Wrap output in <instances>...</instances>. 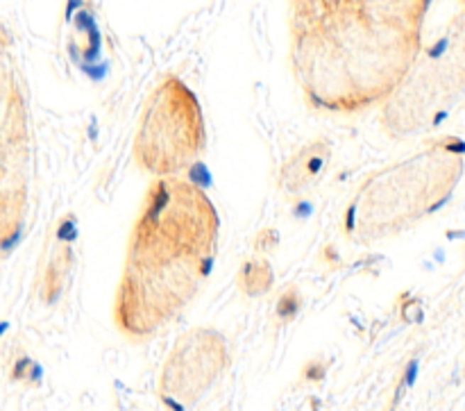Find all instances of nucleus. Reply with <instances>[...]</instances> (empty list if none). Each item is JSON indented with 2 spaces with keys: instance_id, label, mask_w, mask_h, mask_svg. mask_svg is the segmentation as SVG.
Wrapping results in <instances>:
<instances>
[{
  "instance_id": "obj_1",
  "label": "nucleus",
  "mask_w": 465,
  "mask_h": 411,
  "mask_svg": "<svg viewBox=\"0 0 465 411\" xmlns=\"http://www.w3.org/2000/svg\"><path fill=\"white\" fill-rule=\"evenodd\" d=\"M288 66L316 111L354 116L383 102L422 48L432 0H284Z\"/></svg>"
},
{
  "instance_id": "obj_2",
  "label": "nucleus",
  "mask_w": 465,
  "mask_h": 411,
  "mask_svg": "<svg viewBox=\"0 0 465 411\" xmlns=\"http://www.w3.org/2000/svg\"><path fill=\"white\" fill-rule=\"evenodd\" d=\"M220 216L209 193L173 175L153 177L125 243L114 327L130 344H150L175 325L212 275Z\"/></svg>"
},
{
  "instance_id": "obj_3",
  "label": "nucleus",
  "mask_w": 465,
  "mask_h": 411,
  "mask_svg": "<svg viewBox=\"0 0 465 411\" xmlns=\"http://www.w3.org/2000/svg\"><path fill=\"white\" fill-rule=\"evenodd\" d=\"M465 143L436 139L400 162L368 173L343 214V234L354 246H372L411 230L452 198L463 173Z\"/></svg>"
},
{
  "instance_id": "obj_4",
  "label": "nucleus",
  "mask_w": 465,
  "mask_h": 411,
  "mask_svg": "<svg viewBox=\"0 0 465 411\" xmlns=\"http://www.w3.org/2000/svg\"><path fill=\"white\" fill-rule=\"evenodd\" d=\"M463 94L465 9L447 23L432 45L420 48L400 84L379 105V123L393 139H409L440 125Z\"/></svg>"
},
{
  "instance_id": "obj_5",
  "label": "nucleus",
  "mask_w": 465,
  "mask_h": 411,
  "mask_svg": "<svg viewBox=\"0 0 465 411\" xmlns=\"http://www.w3.org/2000/svg\"><path fill=\"white\" fill-rule=\"evenodd\" d=\"M207 125L200 98L177 75H164L146 98L136 123L132 157L150 177H173L200 162Z\"/></svg>"
},
{
  "instance_id": "obj_6",
  "label": "nucleus",
  "mask_w": 465,
  "mask_h": 411,
  "mask_svg": "<svg viewBox=\"0 0 465 411\" xmlns=\"http://www.w3.org/2000/svg\"><path fill=\"white\" fill-rule=\"evenodd\" d=\"M231 368L227 339L209 325L182 332L161 363L157 395L173 409H191L212 393Z\"/></svg>"
},
{
  "instance_id": "obj_7",
  "label": "nucleus",
  "mask_w": 465,
  "mask_h": 411,
  "mask_svg": "<svg viewBox=\"0 0 465 411\" xmlns=\"http://www.w3.org/2000/svg\"><path fill=\"white\" fill-rule=\"evenodd\" d=\"M34 141L30 107L16 82L0 119V255L18 241L30 214Z\"/></svg>"
},
{
  "instance_id": "obj_8",
  "label": "nucleus",
  "mask_w": 465,
  "mask_h": 411,
  "mask_svg": "<svg viewBox=\"0 0 465 411\" xmlns=\"http://www.w3.org/2000/svg\"><path fill=\"white\" fill-rule=\"evenodd\" d=\"M75 241H77V221L71 212L57 219L53 230H48L43 255L39 261V300L43 305H55L62 298L71 273L75 266Z\"/></svg>"
},
{
  "instance_id": "obj_9",
  "label": "nucleus",
  "mask_w": 465,
  "mask_h": 411,
  "mask_svg": "<svg viewBox=\"0 0 465 411\" xmlns=\"http://www.w3.org/2000/svg\"><path fill=\"white\" fill-rule=\"evenodd\" d=\"M332 143L327 139H311L309 143L300 146L297 150L284 159V164L277 170V187L290 198H300L318 187L322 177L327 175L332 166Z\"/></svg>"
},
{
  "instance_id": "obj_10",
  "label": "nucleus",
  "mask_w": 465,
  "mask_h": 411,
  "mask_svg": "<svg viewBox=\"0 0 465 411\" xmlns=\"http://www.w3.org/2000/svg\"><path fill=\"white\" fill-rule=\"evenodd\" d=\"M236 287L246 298H261L275 287V270L268 257L254 255L241 264L236 273Z\"/></svg>"
},
{
  "instance_id": "obj_11",
  "label": "nucleus",
  "mask_w": 465,
  "mask_h": 411,
  "mask_svg": "<svg viewBox=\"0 0 465 411\" xmlns=\"http://www.w3.org/2000/svg\"><path fill=\"white\" fill-rule=\"evenodd\" d=\"M11 45H14V43H11L9 32L3 26H0V119H3L11 91H14V87L18 82Z\"/></svg>"
},
{
  "instance_id": "obj_12",
  "label": "nucleus",
  "mask_w": 465,
  "mask_h": 411,
  "mask_svg": "<svg viewBox=\"0 0 465 411\" xmlns=\"http://www.w3.org/2000/svg\"><path fill=\"white\" fill-rule=\"evenodd\" d=\"M302 305H305V295H302V291L295 287V284H290V287L282 295H279V300H277V316H279V321L290 323L302 312Z\"/></svg>"
},
{
  "instance_id": "obj_13",
  "label": "nucleus",
  "mask_w": 465,
  "mask_h": 411,
  "mask_svg": "<svg viewBox=\"0 0 465 411\" xmlns=\"http://www.w3.org/2000/svg\"><path fill=\"white\" fill-rule=\"evenodd\" d=\"M277 248H279V232L275 230V227H263V230H259L252 239L254 255H263V257L273 255Z\"/></svg>"
},
{
  "instance_id": "obj_14",
  "label": "nucleus",
  "mask_w": 465,
  "mask_h": 411,
  "mask_svg": "<svg viewBox=\"0 0 465 411\" xmlns=\"http://www.w3.org/2000/svg\"><path fill=\"white\" fill-rule=\"evenodd\" d=\"M461 3H463V9H465V0H461Z\"/></svg>"
}]
</instances>
